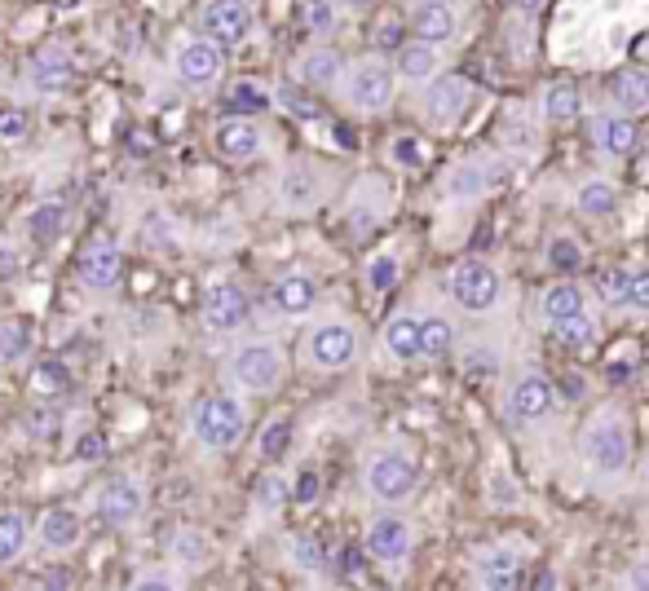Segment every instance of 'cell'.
<instances>
[{
	"label": "cell",
	"instance_id": "7",
	"mask_svg": "<svg viewBox=\"0 0 649 591\" xmlns=\"http://www.w3.org/2000/svg\"><path fill=\"white\" fill-rule=\"evenodd\" d=\"M446 288H451V300H455L460 309H468V313H486V309H495L499 296H504L499 270H495L491 261H460V266L451 270Z\"/></svg>",
	"mask_w": 649,
	"mask_h": 591
},
{
	"label": "cell",
	"instance_id": "32",
	"mask_svg": "<svg viewBox=\"0 0 649 591\" xmlns=\"http://www.w3.org/2000/svg\"><path fill=\"white\" fill-rule=\"evenodd\" d=\"M31 543V526L22 512H0V570L13 566Z\"/></svg>",
	"mask_w": 649,
	"mask_h": 591
},
{
	"label": "cell",
	"instance_id": "35",
	"mask_svg": "<svg viewBox=\"0 0 649 591\" xmlns=\"http://www.w3.org/2000/svg\"><path fill=\"white\" fill-rule=\"evenodd\" d=\"M548 331H553L557 344H566V349H593V344H597V322L588 318V309L570 313L566 322H557V326H548Z\"/></svg>",
	"mask_w": 649,
	"mask_h": 591
},
{
	"label": "cell",
	"instance_id": "50",
	"mask_svg": "<svg viewBox=\"0 0 649 591\" xmlns=\"http://www.w3.org/2000/svg\"><path fill=\"white\" fill-rule=\"evenodd\" d=\"M315 495H319V477H315V473H306V477L297 481L292 499H297V504H315Z\"/></svg>",
	"mask_w": 649,
	"mask_h": 591
},
{
	"label": "cell",
	"instance_id": "53",
	"mask_svg": "<svg viewBox=\"0 0 649 591\" xmlns=\"http://www.w3.org/2000/svg\"><path fill=\"white\" fill-rule=\"evenodd\" d=\"M398 35H402V27H398V22H389V27L380 31V44H384V49H398V44H402Z\"/></svg>",
	"mask_w": 649,
	"mask_h": 591
},
{
	"label": "cell",
	"instance_id": "57",
	"mask_svg": "<svg viewBox=\"0 0 649 591\" xmlns=\"http://www.w3.org/2000/svg\"><path fill=\"white\" fill-rule=\"evenodd\" d=\"M557 583H562L557 574H539V579H535V588H557Z\"/></svg>",
	"mask_w": 649,
	"mask_h": 591
},
{
	"label": "cell",
	"instance_id": "47",
	"mask_svg": "<svg viewBox=\"0 0 649 591\" xmlns=\"http://www.w3.org/2000/svg\"><path fill=\"white\" fill-rule=\"evenodd\" d=\"M53 428H58V415H53V411H31V415H27V437H31V442L53 437Z\"/></svg>",
	"mask_w": 649,
	"mask_h": 591
},
{
	"label": "cell",
	"instance_id": "21",
	"mask_svg": "<svg viewBox=\"0 0 649 591\" xmlns=\"http://www.w3.org/2000/svg\"><path fill=\"white\" fill-rule=\"evenodd\" d=\"M593 142L610 159H628L637 151V120L632 115H593Z\"/></svg>",
	"mask_w": 649,
	"mask_h": 591
},
{
	"label": "cell",
	"instance_id": "13",
	"mask_svg": "<svg viewBox=\"0 0 649 591\" xmlns=\"http://www.w3.org/2000/svg\"><path fill=\"white\" fill-rule=\"evenodd\" d=\"M248 313H253V300H248V292H244L239 283H213V288L204 292V322H208V331H217V335L239 331V326L248 322Z\"/></svg>",
	"mask_w": 649,
	"mask_h": 591
},
{
	"label": "cell",
	"instance_id": "42",
	"mask_svg": "<svg viewBox=\"0 0 649 591\" xmlns=\"http://www.w3.org/2000/svg\"><path fill=\"white\" fill-rule=\"evenodd\" d=\"M367 283H371V292H389V288L398 283V257H389V252L371 257V266H367Z\"/></svg>",
	"mask_w": 649,
	"mask_h": 591
},
{
	"label": "cell",
	"instance_id": "48",
	"mask_svg": "<svg viewBox=\"0 0 649 591\" xmlns=\"http://www.w3.org/2000/svg\"><path fill=\"white\" fill-rule=\"evenodd\" d=\"M177 557L190 561V566H199V561H204V535H199V530H186V535L177 539Z\"/></svg>",
	"mask_w": 649,
	"mask_h": 591
},
{
	"label": "cell",
	"instance_id": "58",
	"mask_svg": "<svg viewBox=\"0 0 649 591\" xmlns=\"http://www.w3.org/2000/svg\"><path fill=\"white\" fill-rule=\"evenodd\" d=\"M336 4H340V9H367L371 0H336Z\"/></svg>",
	"mask_w": 649,
	"mask_h": 591
},
{
	"label": "cell",
	"instance_id": "16",
	"mask_svg": "<svg viewBox=\"0 0 649 591\" xmlns=\"http://www.w3.org/2000/svg\"><path fill=\"white\" fill-rule=\"evenodd\" d=\"M411 31H415V40L442 49V44H451L455 31H460V9H455L451 0H420V4L411 9Z\"/></svg>",
	"mask_w": 649,
	"mask_h": 591
},
{
	"label": "cell",
	"instance_id": "36",
	"mask_svg": "<svg viewBox=\"0 0 649 591\" xmlns=\"http://www.w3.org/2000/svg\"><path fill=\"white\" fill-rule=\"evenodd\" d=\"M548 266H553L557 274H579V270L588 266V257H584V248H579L575 235H557V239L548 243Z\"/></svg>",
	"mask_w": 649,
	"mask_h": 591
},
{
	"label": "cell",
	"instance_id": "11",
	"mask_svg": "<svg viewBox=\"0 0 649 591\" xmlns=\"http://www.w3.org/2000/svg\"><path fill=\"white\" fill-rule=\"evenodd\" d=\"M173 75L186 84V89H213L222 75H226V49L213 44V40H186L177 53H173Z\"/></svg>",
	"mask_w": 649,
	"mask_h": 591
},
{
	"label": "cell",
	"instance_id": "12",
	"mask_svg": "<svg viewBox=\"0 0 649 591\" xmlns=\"http://www.w3.org/2000/svg\"><path fill=\"white\" fill-rule=\"evenodd\" d=\"M367 557L380 561V566H402L415 548V526L398 512H380L371 526H367V539H362Z\"/></svg>",
	"mask_w": 649,
	"mask_h": 591
},
{
	"label": "cell",
	"instance_id": "24",
	"mask_svg": "<svg viewBox=\"0 0 649 591\" xmlns=\"http://www.w3.org/2000/svg\"><path fill=\"white\" fill-rule=\"evenodd\" d=\"M270 300H275V309H279V313L301 318V313H310V309H315V300H319V283H315L310 274H284V279H275Z\"/></svg>",
	"mask_w": 649,
	"mask_h": 591
},
{
	"label": "cell",
	"instance_id": "55",
	"mask_svg": "<svg viewBox=\"0 0 649 591\" xmlns=\"http://www.w3.org/2000/svg\"><path fill=\"white\" fill-rule=\"evenodd\" d=\"M168 579H137V591H168Z\"/></svg>",
	"mask_w": 649,
	"mask_h": 591
},
{
	"label": "cell",
	"instance_id": "51",
	"mask_svg": "<svg viewBox=\"0 0 649 591\" xmlns=\"http://www.w3.org/2000/svg\"><path fill=\"white\" fill-rule=\"evenodd\" d=\"M628 588L637 591H649V557H641L632 570H628Z\"/></svg>",
	"mask_w": 649,
	"mask_h": 591
},
{
	"label": "cell",
	"instance_id": "23",
	"mask_svg": "<svg viewBox=\"0 0 649 591\" xmlns=\"http://www.w3.org/2000/svg\"><path fill=\"white\" fill-rule=\"evenodd\" d=\"M71 80H75V66H71L62 53H35V58L27 62V84H31L35 93H44V97L66 93Z\"/></svg>",
	"mask_w": 649,
	"mask_h": 591
},
{
	"label": "cell",
	"instance_id": "28",
	"mask_svg": "<svg viewBox=\"0 0 649 591\" xmlns=\"http://www.w3.org/2000/svg\"><path fill=\"white\" fill-rule=\"evenodd\" d=\"M539 106H544V120H548V124H570V120H579V111H584L579 84H575V80H553V84L544 89Z\"/></svg>",
	"mask_w": 649,
	"mask_h": 591
},
{
	"label": "cell",
	"instance_id": "33",
	"mask_svg": "<svg viewBox=\"0 0 649 591\" xmlns=\"http://www.w3.org/2000/svg\"><path fill=\"white\" fill-rule=\"evenodd\" d=\"M486 186H491V168H486L482 159L460 164V168H451V177H446V195H451V199H477Z\"/></svg>",
	"mask_w": 649,
	"mask_h": 591
},
{
	"label": "cell",
	"instance_id": "30",
	"mask_svg": "<svg viewBox=\"0 0 649 591\" xmlns=\"http://www.w3.org/2000/svg\"><path fill=\"white\" fill-rule=\"evenodd\" d=\"M451 349H455V322L442 318V313L420 318V357L442 362V357H451Z\"/></svg>",
	"mask_w": 649,
	"mask_h": 591
},
{
	"label": "cell",
	"instance_id": "2",
	"mask_svg": "<svg viewBox=\"0 0 649 591\" xmlns=\"http://www.w3.org/2000/svg\"><path fill=\"white\" fill-rule=\"evenodd\" d=\"M190 428H195V442H199L204 450L226 455V450H235V446L248 437V411H244L239 397L213 393V397H204V402L195 406Z\"/></svg>",
	"mask_w": 649,
	"mask_h": 591
},
{
	"label": "cell",
	"instance_id": "17",
	"mask_svg": "<svg viewBox=\"0 0 649 591\" xmlns=\"http://www.w3.org/2000/svg\"><path fill=\"white\" fill-rule=\"evenodd\" d=\"M473 570H477V583L486 591H513L526 583V561H522L517 548H486Z\"/></svg>",
	"mask_w": 649,
	"mask_h": 591
},
{
	"label": "cell",
	"instance_id": "27",
	"mask_svg": "<svg viewBox=\"0 0 649 591\" xmlns=\"http://www.w3.org/2000/svg\"><path fill=\"white\" fill-rule=\"evenodd\" d=\"M579 309H588V300H584V288H575V283H553L539 292V322L544 326H557Z\"/></svg>",
	"mask_w": 649,
	"mask_h": 591
},
{
	"label": "cell",
	"instance_id": "43",
	"mask_svg": "<svg viewBox=\"0 0 649 591\" xmlns=\"http://www.w3.org/2000/svg\"><path fill=\"white\" fill-rule=\"evenodd\" d=\"M495 366H499V353H495L491 344H486V349L473 344V349L464 353V375H473V380H477V375H495Z\"/></svg>",
	"mask_w": 649,
	"mask_h": 591
},
{
	"label": "cell",
	"instance_id": "52",
	"mask_svg": "<svg viewBox=\"0 0 649 591\" xmlns=\"http://www.w3.org/2000/svg\"><path fill=\"white\" fill-rule=\"evenodd\" d=\"M75 455H80V459H97V455H102V437H97V433H89V437L75 446Z\"/></svg>",
	"mask_w": 649,
	"mask_h": 591
},
{
	"label": "cell",
	"instance_id": "9",
	"mask_svg": "<svg viewBox=\"0 0 649 591\" xmlns=\"http://www.w3.org/2000/svg\"><path fill=\"white\" fill-rule=\"evenodd\" d=\"M557 384L544 375V371H522L513 384H508V393H504V411H508V419H517V424H535V419H548L553 411H557Z\"/></svg>",
	"mask_w": 649,
	"mask_h": 591
},
{
	"label": "cell",
	"instance_id": "1",
	"mask_svg": "<svg viewBox=\"0 0 649 591\" xmlns=\"http://www.w3.org/2000/svg\"><path fill=\"white\" fill-rule=\"evenodd\" d=\"M632 419L624 406H601L588 428H584V442H579V455L593 473L601 477H624L632 468Z\"/></svg>",
	"mask_w": 649,
	"mask_h": 591
},
{
	"label": "cell",
	"instance_id": "46",
	"mask_svg": "<svg viewBox=\"0 0 649 591\" xmlns=\"http://www.w3.org/2000/svg\"><path fill=\"white\" fill-rule=\"evenodd\" d=\"M297 561L306 566V570H327V548H319V539H297Z\"/></svg>",
	"mask_w": 649,
	"mask_h": 591
},
{
	"label": "cell",
	"instance_id": "19",
	"mask_svg": "<svg viewBox=\"0 0 649 591\" xmlns=\"http://www.w3.org/2000/svg\"><path fill=\"white\" fill-rule=\"evenodd\" d=\"M437 71H442V53H437V44H424V40H402V44H398L393 75H398L402 84H415V89H424V84H429Z\"/></svg>",
	"mask_w": 649,
	"mask_h": 591
},
{
	"label": "cell",
	"instance_id": "6",
	"mask_svg": "<svg viewBox=\"0 0 649 591\" xmlns=\"http://www.w3.org/2000/svg\"><path fill=\"white\" fill-rule=\"evenodd\" d=\"M301 353H306V362H310L315 371H327V375H331V371H344V366L358 362V331H353V322H344V318H323V322L310 326Z\"/></svg>",
	"mask_w": 649,
	"mask_h": 591
},
{
	"label": "cell",
	"instance_id": "49",
	"mask_svg": "<svg viewBox=\"0 0 649 591\" xmlns=\"http://www.w3.org/2000/svg\"><path fill=\"white\" fill-rule=\"evenodd\" d=\"M628 304L649 313V266L646 270H632V292H628Z\"/></svg>",
	"mask_w": 649,
	"mask_h": 591
},
{
	"label": "cell",
	"instance_id": "4",
	"mask_svg": "<svg viewBox=\"0 0 649 591\" xmlns=\"http://www.w3.org/2000/svg\"><path fill=\"white\" fill-rule=\"evenodd\" d=\"M340 89H344V102L362 115H375V111H389L393 93H398V75H393V62L389 58H358L344 66L340 75Z\"/></svg>",
	"mask_w": 649,
	"mask_h": 591
},
{
	"label": "cell",
	"instance_id": "45",
	"mask_svg": "<svg viewBox=\"0 0 649 591\" xmlns=\"http://www.w3.org/2000/svg\"><path fill=\"white\" fill-rule=\"evenodd\" d=\"M22 133H27V111L0 106V137H4V142H18Z\"/></svg>",
	"mask_w": 649,
	"mask_h": 591
},
{
	"label": "cell",
	"instance_id": "34",
	"mask_svg": "<svg viewBox=\"0 0 649 591\" xmlns=\"http://www.w3.org/2000/svg\"><path fill=\"white\" fill-rule=\"evenodd\" d=\"M62 230H66V208H62V204H40V208H31L27 235H31L35 243H53Z\"/></svg>",
	"mask_w": 649,
	"mask_h": 591
},
{
	"label": "cell",
	"instance_id": "54",
	"mask_svg": "<svg viewBox=\"0 0 649 591\" xmlns=\"http://www.w3.org/2000/svg\"><path fill=\"white\" fill-rule=\"evenodd\" d=\"M18 270V257H13V248H0V274H13Z\"/></svg>",
	"mask_w": 649,
	"mask_h": 591
},
{
	"label": "cell",
	"instance_id": "44",
	"mask_svg": "<svg viewBox=\"0 0 649 591\" xmlns=\"http://www.w3.org/2000/svg\"><path fill=\"white\" fill-rule=\"evenodd\" d=\"M270 106V93L266 89H257V84H239L235 93H230V111H266Z\"/></svg>",
	"mask_w": 649,
	"mask_h": 591
},
{
	"label": "cell",
	"instance_id": "37",
	"mask_svg": "<svg viewBox=\"0 0 649 591\" xmlns=\"http://www.w3.org/2000/svg\"><path fill=\"white\" fill-rule=\"evenodd\" d=\"M288 446H292V419H288V415H279V419H270V424L261 428L257 450H261V459H266V464H275V459H284V455H288Z\"/></svg>",
	"mask_w": 649,
	"mask_h": 591
},
{
	"label": "cell",
	"instance_id": "41",
	"mask_svg": "<svg viewBox=\"0 0 649 591\" xmlns=\"http://www.w3.org/2000/svg\"><path fill=\"white\" fill-rule=\"evenodd\" d=\"M288 499H292V486H288L279 473H270V477L257 481V508H261V512H279Z\"/></svg>",
	"mask_w": 649,
	"mask_h": 591
},
{
	"label": "cell",
	"instance_id": "38",
	"mask_svg": "<svg viewBox=\"0 0 649 591\" xmlns=\"http://www.w3.org/2000/svg\"><path fill=\"white\" fill-rule=\"evenodd\" d=\"M628 292H632V270L610 266V270L597 274V296H601L610 309H624V304H628Z\"/></svg>",
	"mask_w": 649,
	"mask_h": 591
},
{
	"label": "cell",
	"instance_id": "5",
	"mask_svg": "<svg viewBox=\"0 0 649 591\" xmlns=\"http://www.w3.org/2000/svg\"><path fill=\"white\" fill-rule=\"evenodd\" d=\"M284 371H288V357L275 340H244L230 353V380L244 393H275L284 384Z\"/></svg>",
	"mask_w": 649,
	"mask_h": 591
},
{
	"label": "cell",
	"instance_id": "10",
	"mask_svg": "<svg viewBox=\"0 0 649 591\" xmlns=\"http://www.w3.org/2000/svg\"><path fill=\"white\" fill-rule=\"evenodd\" d=\"M253 31V9L248 0H204L199 9V35L222 44V49H239Z\"/></svg>",
	"mask_w": 649,
	"mask_h": 591
},
{
	"label": "cell",
	"instance_id": "29",
	"mask_svg": "<svg viewBox=\"0 0 649 591\" xmlns=\"http://www.w3.org/2000/svg\"><path fill=\"white\" fill-rule=\"evenodd\" d=\"M279 195H284L288 208H315L319 195H323V182H319V173H315L310 164H292V168L284 173Z\"/></svg>",
	"mask_w": 649,
	"mask_h": 591
},
{
	"label": "cell",
	"instance_id": "39",
	"mask_svg": "<svg viewBox=\"0 0 649 591\" xmlns=\"http://www.w3.org/2000/svg\"><path fill=\"white\" fill-rule=\"evenodd\" d=\"M389 159H393V168H402V173H420V168L429 164V151H424V142H420V137L402 133V137H393V142H389Z\"/></svg>",
	"mask_w": 649,
	"mask_h": 591
},
{
	"label": "cell",
	"instance_id": "3",
	"mask_svg": "<svg viewBox=\"0 0 649 591\" xmlns=\"http://www.w3.org/2000/svg\"><path fill=\"white\" fill-rule=\"evenodd\" d=\"M362 481H367V495H371L375 504H389V508H393V504L411 499V490L420 486V464H415L411 450L384 446V450H375V455L367 459Z\"/></svg>",
	"mask_w": 649,
	"mask_h": 591
},
{
	"label": "cell",
	"instance_id": "31",
	"mask_svg": "<svg viewBox=\"0 0 649 591\" xmlns=\"http://www.w3.org/2000/svg\"><path fill=\"white\" fill-rule=\"evenodd\" d=\"M575 208H579L584 217H615L619 190H615L606 177H588V182L575 190Z\"/></svg>",
	"mask_w": 649,
	"mask_h": 591
},
{
	"label": "cell",
	"instance_id": "8",
	"mask_svg": "<svg viewBox=\"0 0 649 591\" xmlns=\"http://www.w3.org/2000/svg\"><path fill=\"white\" fill-rule=\"evenodd\" d=\"M468 102H473V84L460 75V71H437L429 84H424V120L433 124V128H455L460 120H464V111H468Z\"/></svg>",
	"mask_w": 649,
	"mask_h": 591
},
{
	"label": "cell",
	"instance_id": "26",
	"mask_svg": "<svg viewBox=\"0 0 649 591\" xmlns=\"http://www.w3.org/2000/svg\"><path fill=\"white\" fill-rule=\"evenodd\" d=\"M610 93H615L624 115H641V111H649V71L646 66H624L610 80Z\"/></svg>",
	"mask_w": 649,
	"mask_h": 591
},
{
	"label": "cell",
	"instance_id": "18",
	"mask_svg": "<svg viewBox=\"0 0 649 591\" xmlns=\"http://www.w3.org/2000/svg\"><path fill=\"white\" fill-rule=\"evenodd\" d=\"M120 274H124V252H120L115 239H97V243L84 248V257H80V279H84L93 292H111V288L120 283Z\"/></svg>",
	"mask_w": 649,
	"mask_h": 591
},
{
	"label": "cell",
	"instance_id": "56",
	"mask_svg": "<svg viewBox=\"0 0 649 591\" xmlns=\"http://www.w3.org/2000/svg\"><path fill=\"white\" fill-rule=\"evenodd\" d=\"M508 4H513L517 13H539V9H544V0H508Z\"/></svg>",
	"mask_w": 649,
	"mask_h": 591
},
{
	"label": "cell",
	"instance_id": "22",
	"mask_svg": "<svg viewBox=\"0 0 649 591\" xmlns=\"http://www.w3.org/2000/svg\"><path fill=\"white\" fill-rule=\"evenodd\" d=\"M80 539H84V521H80V512L75 508H49L44 517H40V543L49 548V552H75L80 548Z\"/></svg>",
	"mask_w": 649,
	"mask_h": 591
},
{
	"label": "cell",
	"instance_id": "40",
	"mask_svg": "<svg viewBox=\"0 0 649 591\" xmlns=\"http://www.w3.org/2000/svg\"><path fill=\"white\" fill-rule=\"evenodd\" d=\"M301 22L315 35H331L340 22V4L336 0H301Z\"/></svg>",
	"mask_w": 649,
	"mask_h": 591
},
{
	"label": "cell",
	"instance_id": "59",
	"mask_svg": "<svg viewBox=\"0 0 649 591\" xmlns=\"http://www.w3.org/2000/svg\"><path fill=\"white\" fill-rule=\"evenodd\" d=\"M646 477H649V455H646Z\"/></svg>",
	"mask_w": 649,
	"mask_h": 591
},
{
	"label": "cell",
	"instance_id": "25",
	"mask_svg": "<svg viewBox=\"0 0 649 591\" xmlns=\"http://www.w3.org/2000/svg\"><path fill=\"white\" fill-rule=\"evenodd\" d=\"M384 349L398 357V362H420V313L402 309L384 322Z\"/></svg>",
	"mask_w": 649,
	"mask_h": 591
},
{
	"label": "cell",
	"instance_id": "14",
	"mask_svg": "<svg viewBox=\"0 0 649 591\" xmlns=\"http://www.w3.org/2000/svg\"><path fill=\"white\" fill-rule=\"evenodd\" d=\"M213 146H217V155H222L226 164H253V159L261 155V146H266V133H261V124H257V120L235 115V120L217 124Z\"/></svg>",
	"mask_w": 649,
	"mask_h": 591
},
{
	"label": "cell",
	"instance_id": "15",
	"mask_svg": "<svg viewBox=\"0 0 649 591\" xmlns=\"http://www.w3.org/2000/svg\"><path fill=\"white\" fill-rule=\"evenodd\" d=\"M142 508H146V495H142V486L133 477H111L97 490V517L106 526H128V521L142 517Z\"/></svg>",
	"mask_w": 649,
	"mask_h": 591
},
{
	"label": "cell",
	"instance_id": "20",
	"mask_svg": "<svg viewBox=\"0 0 649 591\" xmlns=\"http://www.w3.org/2000/svg\"><path fill=\"white\" fill-rule=\"evenodd\" d=\"M292 75H297V84H306V89H336L340 75H344V58H340L336 49H327V44H315V49H306V53L297 58Z\"/></svg>",
	"mask_w": 649,
	"mask_h": 591
}]
</instances>
